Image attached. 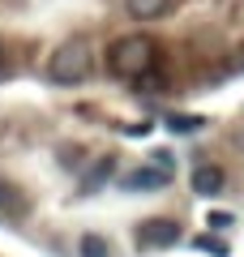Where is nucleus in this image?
<instances>
[{
    "label": "nucleus",
    "mask_w": 244,
    "mask_h": 257,
    "mask_svg": "<svg viewBox=\"0 0 244 257\" xmlns=\"http://www.w3.org/2000/svg\"><path fill=\"white\" fill-rule=\"evenodd\" d=\"M77 253L81 257H111V240L99 236V231H86V236L77 240Z\"/></svg>",
    "instance_id": "0eeeda50"
},
{
    "label": "nucleus",
    "mask_w": 244,
    "mask_h": 257,
    "mask_svg": "<svg viewBox=\"0 0 244 257\" xmlns=\"http://www.w3.org/2000/svg\"><path fill=\"white\" fill-rule=\"evenodd\" d=\"M133 240L142 248H172L176 240H180V223L176 219H146L142 227L133 231Z\"/></svg>",
    "instance_id": "7ed1b4c3"
},
{
    "label": "nucleus",
    "mask_w": 244,
    "mask_h": 257,
    "mask_svg": "<svg viewBox=\"0 0 244 257\" xmlns=\"http://www.w3.org/2000/svg\"><path fill=\"white\" fill-rule=\"evenodd\" d=\"M193 244H197L201 253H210V257H227V244H223V240H214V236H197Z\"/></svg>",
    "instance_id": "9d476101"
},
{
    "label": "nucleus",
    "mask_w": 244,
    "mask_h": 257,
    "mask_svg": "<svg viewBox=\"0 0 244 257\" xmlns=\"http://www.w3.org/2000/svg\"><path fill=\"white\" fill-rule=\"evenodd\" d=\"M172 9V0H125V13L133 22H154Z\"/></svg>",
    "instance_id": "423d86ee"
},
{
    "label": "nucleus",
    "mask_w": 244,
    "mask_h": 257,
    "mask_svg": "<svg viewBox=\"0 0 244 257\" xmlns=\"http://www.w3.org/2000/svg\"><path fill=\"white\" fill-rule=\"evenodd\" d=\"M167 180H172V172H163V167H137V172L125 176V189L129 193H159V189H167Z\"/></svg>",
    "instance_id": "20e7f679"
},
{
    "label": "nucleus",
    "mask_w": 244,
    "mask_h": 257,
    "mask_svg": "<svg viewBox=\"0 0 244 257\" xmlns=\"http://www.w3.org/2000/svg\"><path fill=\"white\" fill-rule=\"evenodd\" d=\"M0 210H22V197L9 180H0Z\"/></svg>",
    "instance_id": "1a4fd4ad"
},
{
    "label": "nucleus",
    "mask_w": 244,
    "mask_h": 257,
    "mask_svg": "<svg viewBox=\"0 0 244 257\" xmlns=\"http://www.w3.org/2000/svg\"><path fill=\"white\" fill-rule=\"evenodd\" d=\"M154 69V43L142 35H125L107 47V73L120 77V82H133V77H146Z\"/></svg>",
    "instance_id": "f257e3e1"
},
{
    "label": "nucleus",
    "mask_w": 244,
    "mask_h": 257,
    "mask_svg": "<svg viewBox=\"0 0 244 257\" xmlns=\"http://www.w3.org/2000/svg\"><path fill=\"white\" fill-rule=\"evenodd\" d=\"M227 184H223V167L218 163H201L197 172H193V193H201V197H218Z\"/></svg>",
    "instance_id": "39448f33"
},
{
    "label": "nucleus",
    "mask_w": 244,
    "mask_h": 257,
    "mask_svg": "<svg viewBox=\"0 0 244 257\" xmlns=\"http://www.w3.org/2000/svg\"><path fill=\"white\" fill-rule=\"evenodd\" d=\"M154 167H163V172H172V167H176V159L167 155V150H159V155H154Z\"/></svg>",
    "instance_id": "ddd939ff"
},
{
    "label": "nucleus",
    "mask_w": 244,
    "mask_h": 257,
    "mask_svg": "<svg viewBox=\"0 0 244 257\" xmlns=\"http://www.w3.org/2000/svg\"><path fill=\"white\" fill-rule=\"evenodd\" d=\"M90 47L86 43H60L47 60V82L52 86H81L90 77Z\"/></svg>",
    "instance_id": "f03ea898"
},
{
    "label": "nucleus",
    "mask_w": 244,
    "mask_h": 257,
    "mask_svg": "<svg viewBox=\"0 0 244 257\" xmlns=\"http://www.w3.org/2000/svg\"><path fill=\"white\" fill-rule=\"evenodd\" d=\"M5 73H9V47L0 43V82H5Z\"/></svg>",
    "instance_id": "4468645a"
},
{
    "label": "nucleus",
    "mask_w": 244,
    "mask_h": 257,
    "mask_svg": "<svg viewBox=\"0 0 244 257\" xmlns=\"http://www.w3.org/2000/svg\"><path fill=\"white\" fill-rule=\"evenodd\" d=\"M167 128H172V133H189V128H201V120L197 116H172Z\"/></svg>",
    "instance_id": "9b49d317"
},
{
    "label": "nucleus",
    "mask_w": 244,
    "mask_h": 257,
    "mask_svg": "<svg viewBox=\"0 0 244 257\" xmlns=\"http://www.w3.org/2000/svg\"><path fill=\"white\" fill-rule=\"evenodd\" d=\"M111 167H116L111 159H103V163H94L90 172H86V184H81V189H86V193H94V189H99V184H103V180L111 176Z\"/></svg>",
    "instance_id": "6e6552de"
},
{
    "label": "nucleus",
    "mask_w": 244,
    "mask_h": 257,
    "mask_svg": "<svg viewBox=\"0 0 244 257\" xmlns=\"http://www.w3.org/2000/svg\"><path fill=\"white\" fill-rule=\"evenodd\" d=\"M210 227H218V231L231 227V214H227V210H214V214H210Z\"/></svg>",
    "instance_id": "f8f14e48"
}]
</instances>
